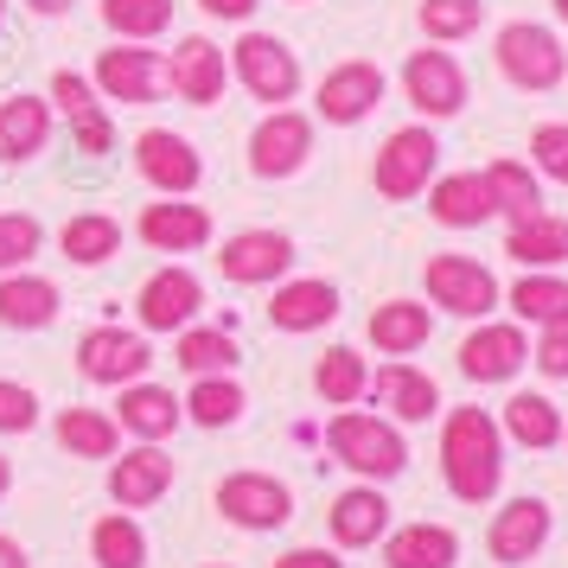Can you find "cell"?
I'll list each match as a JSON object with an SVG mask.
<instances>
[{"mask_svg": "<svg viewBox=\"0 0 568 568\" xmlns=\"http://www.w3.org/2000/svg\"><path fill=\"white\" fill-rule=\"evenodd\" d=\"M440 479L460 505H491L505 486V428L486 409H447L440 422Z\"/></svg>", "mask_w": 568, "mask_h": 568, "instance_id": "6da1fadb", "label": "cell"}, {"mask_svg": "<svg viewBox=\"0 0 568 568\" xmlns=\"http://www.w3.org/2000/svg\"><path fill=\"white\" fill-rule=\"evenodd\" d=\"M326 447H333L338 466H352L364 486H384L409 466V440L389 415H371V409H338L333 428H326Z\"/></svg>", "mask_w": 568, "mask_h": 568, "instance_id": "7a4b0ae2", "label": "cell"}, {"mask_svg": "<svg viewBox=\"0 0 568 568\" xmlns=\"http://www.w3.org/2000/svg\"><path fill=\"white\" fill-rule=\"evenodd\" d=\"M231 83H243L268 109H287L301 97V58L287 52V39H275V32H243L231 45Z\"/></svg>", "mask_w": 568, "mask_h": 568, "instance_id": "3957f363", "label": "cell"}, {"mask_svg": "<svg viewBox=\"0 0 568 568\" xmlns=\"http://www.w3.org/2000/svg\"><path fill=\"white\" fill-rule=\"evenodd\" d=\"M154 371V338L141 326H90L78 338V377L83 384H103V389H122V384H141Z\"/></svg>", "mask_w": 568, "mask_h": 568, "instance_id": "277c9868", "label": "cell"}, {"mask_svg": "<svg viewBox=\"0 0 568 568\" xmlns=\"http://www.w3.org/2000/svg\"><path fill=\"white\" fill-rule=\"evenodd\" d=\"M435 166H440V141L428 129H396L377 148V166H371V185L384 192L389 205H409L435 185Z\"/></svg>", "mask_w": 568, "mask_h": 568, "instance_id": "5b68a950", "label": "cell"}, {"mask_svg": "<svg viewBox=\"0 0 568 568\" xmlns=\"http://www.w3.org/2000/svg\"><path fill=\"white\" fill-rule=\"evenodd\" d=\"M211 505H217L224 524H236V530H282L287 517H294V491H287V479H275V473L243 466V473H224V479H217V498H211Z\"/></svg>", "mask_w": 568, "mask_h": 568, "instance_id": "8992f818", "label": "cell"}, {"mask_svg": "<svg viewBox=\"0 0 568 568\" xmlns=\"http://www.w3.org/2000/svg\"><path fill=\"white\" fill-rule=\"evenodd\" d=\"M422 287H428V301H435L440 313H454V320H486V313L498 307V275L473 256H428Z\"/></svg>", "mask_w": 568, "mask_h": 568, "instance_id": "52a82bcc", "label": "cell"}, {"mask_svg": "<svg viewBox=\"0 0 568 568\" xmlns=\"http://www.w3.org/2000/svg\"><path fill=\"white\" fill-rule=\"evenodd\" d=\"M97 97H109V103H160L166 97V58L148 52V45H129V39H115V45H103L97 52Z\"/></svg>", "mask_w": 568, "mask_h": 568, "instance_id": "ba28073f", "label": "cell"}, {"mask_svg": "<svg viewBox=\"0 0 568 568\" xmlns=\"http://www.w3.org/2000/svg\"><path fill=\"white\" fill-rule=\"evenodd\" d=\"M134 313H141V333H185L199 313H205V282L192 275V268H180V262H166V268H154L148 282H141V294H134Z\"/></svg>", "mask_w": 568, "mask_h": 568, "instance_id": "9c48e42d", "label": "cell"}, {"mask_svg": "<svg viewBox=\"0 0 568 568\" xmlns=\"http://www.w3.org/2000/svg\"><path fill=\"white\" fill-rule=\"evenodd\" d=\"M166 90H173L180 103H192V109H217L224 90H231V52L211 45L205 32L180 39V45L166 52Z\"/></svg>", "mask_w": 568, "mask_h": 568, "instance_id": "30bf717a", "label": "cell"}, {"mask_svg": "<svg viewBox=\"0 0 568 568\" xmlns=\"http://www.w3.org/2000/svg\"><path fill=\"white\" fill-rule=\"evenodd\" d=\"M173 479H180V466H173V454L160 440H134V447H122L109 460V498H115V511H148V505H160L173 491Z\"/></svg>", "mask_w": 568, "mask_h": 568, "instance_id": "8fae6325", "label": "cell"}, {"mask_svg": "<svg viewBox=\"0 0 568 568\" xmlns=\"http://www.w3.org/2000/svg\"><path fill=\"white\" fill-rule=\"evenodd\" d=\"M498 71L517 83V90H556L568 71L562 39L549 27H530V20H511L498 32Z\"/></svg>", "mask_w": 568, "mask_h": 568, "instance_id": "7c38bea8", "label": "cell"}, {"mask_svg": "<svg viewBox=\"0 0 568 568\" xmlns=\"http://www.w3.org/2000/svg\"><path fill=\"white\" fill-rule=\"evenodd\" d=\"M313 154V122L301 109H268L250 134V173L256 180H294Z\"/></svg>", "mask_w": 568, "mask_h": 568, "instance_id": "4fadbf2b", "label": "cell"}, {"mask_svg": "<svg viewBox=\"0 0 568 568\" xmlns=\"http://www.w3.org/2000/svg\"><path fill=\"white\" fill-rule=\"evenodd\" d=\"M134 173L154 185L160 199H192V185L205 180V160L180 129H148L134 141Z\"/></svg>", "mask_w": 568, "mask_h": 568, "instance_id": "5bb4252c", "label": "cell"}, {"mask_svg": "<svg viewBox=\"0 0 568 568\" xmlns=\"http://www.w3.org/2000/svg\"><path fill=\"white\" fill-rule=\"evenodd\" d=\"M294 268V236L287 231H236L217 250V275L236 287H275Z\"/></svg>", "mask_w": 568, "mask_h": 568, "instance_id": "9a60e30c", "label": "cell"}, {"mask_svg": "<svg viewBox=\"0 0 568 568\" xmlns=\"http://www.w3.org/2000/svg\"><path fill=\"white\" fill-rule=\"evenodd\" d=\"M377 103H384V71H377L371 58H345V64H333V71L320 78V90H313L320 122H333V129H358Z\"/></svg>", "mask_w": 568, "mask_h": 568, "instance_id": "2e32d148", "label": "cell"}, {"mask_svg": "<svg viewBox=\"0 0 568 568\" xmlns=\"http://www.w3.org/2000/svg\"><path fill=\"white\" fill-rule=\"evenodd\" d=\"M524 364H530V338H524V326H505V320H479V333H466L460 345V377H473V384H511Z\"/></svg>", "mask_w": 568, "mask_h": 568, "instance_id": "e0dca14e", "label": "cell"}, {"mask_svg": "<svg viewBox=\"0 0 568 568\" xmlns=\"http://www.w3.org/2000/svg\"><path fill=\"white\" fill-rule=\"evenodd\" d=\"M134 236L148 250H160V256H192V250L211 243V211L192 205V199H154L134 217Z\"/></svg>", "mask_w": 568, "mask_h": 568, "instance_id": "ac0fdd59", "label": "cell"}, {"mask_svg": "<svg viewBox=\"0 0 568 568\" xmlns=\"http://www.w3.org/2000/svg\"><path fill=\"white\" fill-rule=\"evenodd\" d=\"M115 428L129 440H166L180 435V422H185V409H180V396L166 384H154V377H141V384H122V396H115Z\"/></svg>", "mask_w": 568, "mask_h": 568, "instance_id": "d6986e66", "label": "cell"}, {"mask_svg": "<svg viewBox=\"0 0 568 568\" xmlns=\"http://www.w3.org/2000/svg\"><path fill=\"white\" fill-rule=\"evenodd\" d=\"M403 90H409V103L422 109L428 122H447V115H460L466 109V71L447 52H409V64H403Z\"/></svg>", "mask_w": 568, "mask_h": 568, "instance_id": "ffe728a7", "label": "cell"}, {"mask_svg": "<svg viewBox=\"0 0 568 568\" xmlns=\"http://www.w3.org/2000/svg\"><path fill=\"white\" fill-rule=\"evenodd\" d=\"M549 530H556V517H549L542 498H511L505 511L491 517V530H486L491 562H498V568H524L542 542H549Z\"/></svg>", "mask_w": 568, "mask_h": 568, "instance_id": "44dd1931", "label": "cell"}, {"mask_svg": "<svg viewBox=\"0 0 568 568\" xmlns=\"http://www.w3.org/2000/svg\"><path fill=\"white\" fill-rule=\"evenodd\" d=\"M364 396H371V403H377V409H384L396 428H403V422L415 428V422H428V415L440 409L435 377H428V371H415L409 358H389L384 371L371 377V389H364Z\"/></svg>", "mask_w": 568, "mask_h": 568, "instance_id": "7402d4cb", "label": "cell"}, {"mask_svg": "<svg viewBox=\"0 0 568 568\" xmlns=\"http://www.w3.org/2000/svg\"><path fill=\"white\" fill-rule=\"evenodd\" d=\"M58 313H64V287L52 275H32V268L0 275V326L7 333H45Z\"/></svg>", "mask_w": 568, "mask_h": 568, "instance_id": "603a6c76", "label": "cell"}, {"mask_svg": "<svg viewBox=\"0 0 568 568\" xmlns=\"http://www.w3.org/2000/svg\"><path fill=\"white\" fill-rule=\"evenodd\" d=\"M333 320H338V287L320 282V275L275 282V294H268V326L275 333H320Z\"/></svg>", "mask_w": 568, "mask_h": 568, "instance_id": "cb8c5ba5", "label": "cell"}, {"mask_svg": "<svg viewBox=\"0 0 568 568\" xmlns=\"http://www.w3.org/2000/svg\"><path fill=\"white\" fill-rule=\"evenodd\" d=\"M326 524H333L338 549H377V542L389 537V498L377 486H352V491L333 498Z\"/></svg>", "mask_w": 568, "mask_h": 568, "instance_id": "d4e9b609", "label": "cell"}, {"mask_svg": "<svg viewBox=\"0 0 568 568\" xmlns=\"http://www.w3.org/2000/svg\"><path fill=\"white\" fill-rule=\"evenodd\" d=\"M52 141V103L45 97H7L0 103V166H27L32 154H45Z\"/></svg>", "mask_w": 568, "mask_h": 568, "instance_id": "484cf974", "label": "cell"}, {"mask_svg": "<svg viewBox=\"0 0 568 568\" xmlns=\"http://www.w3.org/2000/svg\"><path fill=\"white\" fill-rule=\"evenodd\" d=\"M428 211H435V224H447V231H479V224L498 217L486 173H447V180H435L428 185Z\"/></svg>", "mask_w": 568, "mask_h": 568, "instance_id": "4316f807", "label": "cell"}, {"mask_svg": "<svg viewBox=\"0 0 568 568\" xmlns=\"http://www.w3.org/2000/svg\"><path fill=\"white\" fill-rule=\"evenodd\" d=\"M384 562L389 568H454L460 562V537L447 530V524H403V530H389L384 537Z\"/></svg>", "mask_w": 568, "mask_h": 568, "instance_id": "83f0119b", "label": "cell"}, {"mask_svg": "<svg viewBox=\"0 0 568 568\" xmlns=\"http://www.w3.org/2000/svg\"><path fill=\"white\" fill-rule=\"evenodd\" d=\"M371 345L384 352V358H409V352H422L428 345V333H435V313L422 307V301H384V307L371 313Z\"/></svg>", "mask_w": 568, "mask_h": 568, "instance_id": "f1b7e54d", "label": "cell"}, {"mask_svg": "<svg viewBox=\"0 0 568 568\" xmlns=\"http://www.w3.org/2000/svg\"><path fill=\"white\" fill-rule=\"evenodd\" d=\"M58 256L78 262V268H103V262L122 256V224H115L109 211H78V217H64V231H58Z\"/></svg>", "mask_w": 568, "mask_h": 568, "instance_id": "f546056e", "label": "cell"}, {"mask_svg": "<svg viewBox=\"0 0 568 568\" xmlns=\"http://www.w3.org/2000/svg\"><path fill=\"white\" fill-rule=\"evenodd\" d=\"M52 435H58V447H64L71 460H115L122 440H129L122 428H115V415H103V409H58Z\"/></svg>", "mask_w": 568, "mask_h": 568, "instance_id": "4dcf8cb0", "label": "cell"}, {"mask_svg": "<svg viewBox=\"0 0 568 568\" xmlns=\"http://www.w3.org/2000/svg\"><path fill=\"white\" fill-rule=\"evenodd\" d=\"M173 364H180L185 377H231L236 364H243V352H236V338L224 333V326H185V333H173Z\"/></svg>", "mask_w": 568, "mask_h": 568, "instance_id": "1f68e13d", "label": "cell"}, {"mask_svg": "<svg viewBox=\"0 0 568 568\" xmlns=\"http://www.w3.org/2000/svg\"><path fill=\"white\" fill-rule=\"evenodd\" d=\"M90 562L97 568H148V530L134 511H103L90 524Z\"/></svg>", "mask_w": 568, "mask_h": 568, "instance_id": "d6a6232c", "label": "cell"}, {"mask_svg": "<svg viewBox=\"0 0 568 568\" xmlns=\"http://www.w3.org/2000/svg\"><path fill=\"white\" fill-rule=\"evenodd\" d=\"M180 409L192 428H236L243 422V409H250V396H243V384L231 377H192V389L180 396Z\"/></svg>", "mask_w": 568, "mask_h": 568, "instance_id": "836d02e7", "label": "cell"}, {"mask_svg": "<svg viewBox=\"0 0 568 568\" xmlns=\"http://www.w3.org/2000/svg\"><path fill=\"white\" fill-rule=\"evenodd\" d=\"M505 256L524 262V268H562V262H568V217L537 211V217L511 224V236H505Z\"/></svg>", "mask_w": 568, "mask_h": 568, "instance_id": "e575fe53", "label": "cell"}, {"mask_svg": "<svg viewBox=\"0 0 568 568\" xmlns=\"http://www.w3.org/2000/svg\"><path fill=\"white\" fill-rule=\"evenodd\" d=\"M364 389H371V364L352 345H333L326 358L313 364V396L326 409H352V403H364Z\"/></svg>", "mask_w": 568, "mask_h": 568, "instance_id": "d590c367", "label": "cell"}, {"mask_svg": "<svg viewBox=\"0 0 568 568\" xmlns=\"http://www.w3.org/2000/svg\"><path fill=\"white\" fill-rule=\"evenodd\" d=\"M498 428H505L517 447L542 454V447H556V440H562V415H556V403H549V396H530V389H517L511 403H505V422H498Z\"/></svg>", "mask_w": 568, "mask_h": 568, "instance_id": "8d00e7d4", "label": "cell"}, {"mask_svg": "<svg viewBox=\"0 0 568 568\" xmlns=\"http://www.w3.org/2000/svg\"><path fill=\"white\" fill-rule=\"evenodd\" d=\"M486 185H491L498 217H511V224H524V217H537V211H542V185H537V173H530L524 160H491Z\"/></svg>", "mask_w": 568, "mask_h": 568, "instance_id": "74e56055", "label": "cell"}, {"mask_svg": "<svg viewBox=\"0 0 568 568\" xmlns=\"http://www.w3.org/2000/svg\"><path fill=\"white\" fill-rule=\"evenodd\" d=\"M103 27L129 45H154L173 27V0H103Z\"/></svg>", "mask_w": 568, "mask_h": 568, "instance_id": "f35d334b", "label": "cell"}, {"mask_svg": "<svg viewBox=\"0 0 568 568\" xmlns=\"http://www.w3.org/2000/svg\"><path fill=\"white\" fill-rule=\"evenodd\" d=\"M511 307H517V320H530V326H556V320H568V282L549 275V268H530V275L511 287Z\"/></svg>", "mask_w": 568, "mask_h": 568, "instance_id": "ab89813d", "label": "cell"}, {"mask_svg": "<svg viewBox=\"0 0 568 568\" xmlns=\"http://www.w3.org/2000/svg\"><path fill=\"white\" fill-rule=\"evenodd\" d=\"M486 27V0H422V32L435 45H454V39H473Z\"/></svg>", "mask_w": 568, "mask_h": 568, "instance_id": "60d3db41", "label": "cell"}, {"mask_svg": "<svg viewBox=\"0 0 568 568\" xmlns=\"http://www.w3.org/2000/svg\"><path fill=\"white\" fill-rule=\"evenodd\" d=\"M39 250H45V224L32 211H0V275L27 268Z\"/></svg>", "mask_w": 568, "mask_h": 568, "instance_id": "b9f144b4", "label": "cell"}, {"mask_svg": "<svg viewBox=\"0 0 568 568\" xmlns=\"http://www.w3.org/2000/svg\"><path fill=\"white\" fill-rule=\"evenodd\" d=\"M39 389L20 384V377H0V435H32L39 428Z\"/></svg>", "mask_w": 568, "mask_h": 568, "instance_id": "7bdbcfd3", "label": "cell"}, {"mask_svg": "<svg viewBox=\"0 0 568 568\" xmlns=\"http://www.w3.org/2000/svg\"><path fill=\"white\" fill-rule=\"evenodd\" d=\"M530 160H537L542 180L568 185V122H542V129L530 134Z\"/></svg>", "mask_w": 568, "mask_h": 568, "instance_id": "ee69618b", "label": "cell"}, {"mask_svg": "<svg viewBox=\"0 0 568 568\" xmlns=\"http://www.w3.org/2000/svg\"><path fill=\"white\" fill-rule=\"evenodd\" d=\"M71 141H78V154H109V148H115V122H109L103 97L71 115Z\"/></svg>", "mask_w": 568, "mask_h": 568, "instance_id": "f6af8a7d", "label": "cell"}, {"mask_svg": "<svg viewBox=\"0 0 568 568\" xmlns=\"http://www.w3.org/2000/svg\"><path fill=\"white\" fill-rule=\"evenodd\" d=\"M45 103H52V115H64V122H71L78 109L97 103V83L78 78V71H58V78H52V97H45Z\"/></svg>", "mask_w": 568, "mask_h": 568, "instance_id": "bcb514c9", "label": "cell"}, {"mask_svg": "<svg viewBox=\"0 0 568 568\" xmlns=\"http://www.w3.org/2000/svg\"><path fill=\"white\" fill-rule=\"evenodd\" d=\"M530 364H537L542 377H556V384H562V377H568V320L542 326V338H537V352H530Z\"/></svg>", "mask_w": 568, "mask_h": 568, "instance_id": "7dc6e473", "label": "cell"}, {"mask_svg": "<svg viewBox=\"0 0 568 568\" xmlns=\"http://www.w3.org/2000/svg\"><path fill=\"white\" fill-rule=\"evenodd\" d=\"M275 568H345V562H338V549H287V556H275Z\"/></svg>", "mask_w": 568, "mask_h": 568, "instance_id": "c3c4849f", "label": "cell"}, {"mask_svg": "<svg viewBox=\"0 0 568 568\" xmlns=\"http://www.w3.org/2000/svg\"><path fill=\"white\" fill-rule=\"evenodd\" d=\"M199 7H205L211 20H236V27H243V20H256L262 0H199Z\"/></svg>", "mask_w": 568, "mask_h": 568, "instance_id": "681fc988", "label": "cell"}, {"mask_svg": "<svg viewBox=\"0 0 568 568\" xmlns=\"http://www.w3.org/2000/svg\"><path fill=\"white\" fill-rule=\"evenodd\" d=\"M0 568H32V556H27L20 537H0Z\"/></svg>", "mask_w": 568, "mask_h": 568, "instance_id": "f907efd6", "label": "cell"}, {"mask_svg": "<svg viewBox=\"0 0 568 568\" xmlns=\"http://www.w3.org/2000/svg\"><path fill=\"white\" fill-rule=\"evenodd\" d=\"M32 13H39V20H64V13H71V7H78V0H27Z\"/></svg>", "mask_w": 568, "mask_h": 568, "instance_id": "816d5d0a", "label": "cell"}, {"mask_svg": "<svg viewBox=\"0 0 568 568\" xmlns=\"http://www.w3.org/2000/svg\"><path fill=\"white\" fill-rule=\"evenodd\" d=\"M7 491H13V460L0 454V498H7Z\"/></svg>", "mask_w": 568, "mask_h": 568, "instance_id": "f5cc1de1", "label": "cell"}, {"mask_svg": "<svg viewBox=\"0 0 568 568\" xmlns=\"http://www.w3.org/2000/svg\"><path fill=\"white\" fill-rule=\"evenodd\" d=\"M556 13H562V20H568V0H556Z\"/></svg>", "mask_w": 568, "mask_h": 568, "instance_id": "db71d44e", "label": "cell"}, {"mask_svg": "<svg viewBox=\"0 0 568 568\" xmlns=\"http://www.w3.org/2000/svg\"><path fill=\"white\" fill-rule=\"evenodd\" d=\"M0 27H7V0H0Z\"/></svg>", "mask_w": 568, "mask_h": 568, "instance_id": "11a10c76", "label": "cell"}, {"mask_svg": "<svg viewBox=\"0 0 568 568\" xmlns=\"http://www.w3.org/2000/svg\"><path fill=\"white\" fill-rule=\"evenodd\" d=\"M287 7H307V0H287Z\"/></svg>", "mask_w": 568, "mask_h": 568, "instance_id": "9f6ffc18", "label": "cell"}, {"mask_svg": "<svg viewBox=\"0 0 568 568\" xmlns=\"http://www.w3.org/2000/svg\"><path fill=\"white\" fill-rule=\"evenodd\" d=\"M205 568H224V562H205Z\"/></svg>", "mask_w": 568, "mask_h": 568, "instance_id": "6f0895ef", "label": "cell"}, {"mask_svg": "<svg viewBox=\"0 0 568 568\" xmlns=\"http://www.w3.org/2000/svg\"><path fill=\"white\" fill-rule=\"evenodd\" d=\"M562 440H568V428H562Z\"/></svg>", "mask_w": 568, "mask_h": 568, "instance_id": "680465c9", "label": "cell"}]
</instances>
